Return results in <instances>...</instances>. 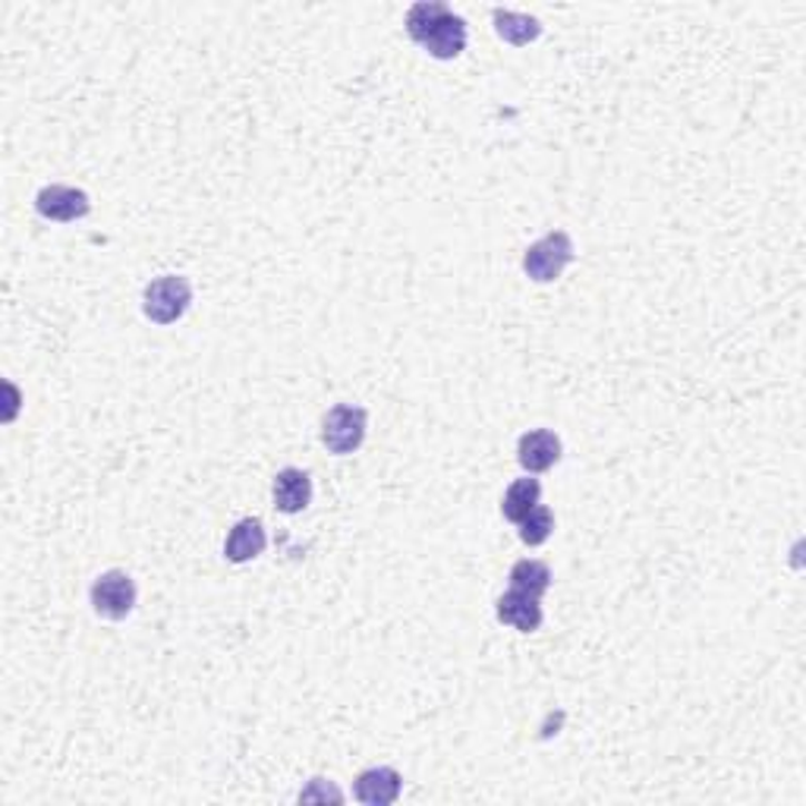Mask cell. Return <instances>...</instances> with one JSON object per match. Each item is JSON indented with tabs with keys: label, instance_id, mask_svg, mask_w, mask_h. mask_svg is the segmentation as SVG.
I'll return each mask as SVG.
<instances>
[{
	"label": "cell",
	"instance_id": "obj_1",
	"mask_svg": "<svg viewBox=\"0 0 806 806\" xmlns=\"http://www.w3.org/2000/svg\"><path fill=\"white\" fill-rule=\"evenodd\" d=\"M193 303V284L180 275L155 277L142 294V312L155 325H174L180 322Z\"/></svg>",
	"mask_w": 806,
	"mask_h": 806
},
{
	"label": "cell",
	"instance_id": "obj_2",
	"mask_svg": "<svg viewBox=\"0 0 806 806\" xmlns=\"http://www.w3.org/2000/svg\"><path fill=\"white\" fill-rule=\"evenodd\" d=\"M570 262H573V239L564 230H551V234L535 239L527 249L523 272L535 284H551V281H558V277L564 275V268H568Z\"/></svg>",
	"mask_w": 806,
	"mask_h": 806
},
{
	"label": "cell",
	"instance_id": "obj_3",
	"mask_svg": "<svg viewBox=\"0 0 806 806\" xmlns=\"http://www.w3.org/2000/svg\"><path fill=\"white\" fill-rule=\"evenodd\" d=\"M366 425L368 413L356 403H337L334 410H328V416L322 422V441L331 454H353L360 451V444L366 441Z\"/></svg>",
	"mask_w": 806,
	"mask_h": 806
},
{
	"label": "cell",
	"instance_id": "obj_4",
	"mask_svg": "<svg viewBox=\"0 0 806 806\" xmlns=\"http://www.w3.org/2000/svg\"><path fill=\"white\" fill-rule=\"evenodd\" d=\"M92 608L105 621H124L136 608V583L124 570H108L92 583Z\"/></svg>",
	"mask_w": 806,
	"mask_h": 806
},
{
	"label": "cell",
	"instance_id": "obj_5",
	"mask_svg": "<svg viewBox=\"0 0 806 806\" xmlns=\"http://www.w3.org/2000/svg\"><path fill=\"white\" fill-rule=\"evenodd\" d=\"M36 208L41 218L57 224H73L92 212V202L76 186H45L36 196Z\"/></svg>",
	"mask_w": 806,
	"mask_h": 806
},
{
	"label": "cell",
	"instance_id": "obj_6",
	"mask_svg": "<svg viewBox=\"0 0 806 806\" xmlns=\"http://www.w3.org/2000/svg\"><path fill=\"white\" fill-rule=\"evenodd\" d=\"M420 48H425V55L435 57V60H454L466 51V22L454 17L451 10H444L432 29L422 36Z\"/></svg>",
	"mask_w": 806,
	"mask_h": 806
},
{
	"label": "cell",
	"instance_id": "obj_7",
	"mask_svg": "<svg viewBox=\"0 0 806 806\" xmlns=\"http://www.w3.org/2000/svg\"><path fill=\"white\" fill-rule=\"evenodd\" d=\"M401 771L391 769V766H375V769L360 771V775H356V785H353L356 800L366 806H391L401 797Z\"/></svg>",
	"mask_w": 806,
	"mask_h": 806
},
{
	"label": "cell",
	"instance_id": "obj_8",
	"mask_svg": "<svg viewBox=\"0 0 806 806\" xmlns=\"http://www.w3.org/2000/svg\"><path fill=\"white\" fill-rule=\"evenodd\" d=\"M517 460L527 473H545L561 460V439L551 429L527 432L517 444Z\"/></svg>",
	"mask_w": 806,
	"mask_h": 806
},
{
	"label": "cell",
	"instance_id": "obj_9",
	"mask_svg": "<svg viewBox=\"0 0 806 806\" xmlns=\"http://www.w3.org/2000/svg\"><path fill=\"white\" fill-rule=\"evenodd\" d=\"M495 611L498 621L520 630V633H535L542 627V604L535 596H527V592H517V589L504 592L498 599Z\"/></svg>",
	"mask_w": 806,
	"mask_h": 806
},
{
	"label": "cell",
	"instance_id": "obj_10",
	"mask_svg": "<svg viewBox=\"0 0 806 806\" xmlns=\"http://www.w3.org/2000/svg\"><path fill=\"white\" fill-rule=\"evenodd\" d=\"M272 498H275V508L281 513H303L312 501L309 473H303L296 466L281 470L275 476V485H272Z\"/></svg>",
	"mask_w": 806,
	"mask_h": 806
},
{
	"label": "cell",
	"instance_id": "obj_11",
	"mask_svg": "<svg viewBox=\"0 0 806 806\" xmlns=\"http://www.w3.org/2000/svg\"><path fill=\"white\" fill-rule=\"evenodd\" d=\"M265 545H268V535H265L262 520L246 517V520H239L237 527L230 530V535H227V542H224V558H227L230 564H246V561L258 558V554L265 551Z\"/></svg>",
	"mask_w": 806,
	"mask_h": 806
},
{
	"label": "cell",
	"instance_id": "obj_12",
	"mask_svg": "<svg viewBox=\"0 0 806 806\" xmlns=\"http://www.w3.org/2000/svg\"><path fill=\"white\" fill-rule=\"evenodd\" d=\"M542 498V485L539 479H517L511 489L504 492V501H501V513L511 520V523H520L527 513L539 504Z\"/></svg>",
	"mask_w": 806,
	"mask_h": 806
},
{
	"label": "cell",
	"instance_id": "obj_13",
	"mask_svg": "<svg viewBox=\"0 0 806 806\" xmlns=\"http://www.w3.org/2000/svg\"><path fill=\"white\" fill-rule=\"evenodd\" d=\"M495 32L504 41H511L517 48L530 45L535 38L542 36V26L539 19L527 17V13H508V10H495Z\"/></svg>",
	"mask_w": 806,
	"mask_h": 806
},
{
	"label": "cell",
	"instance_id": "obj_14",
	"mask_svg": "<svg viewBox=\"0 0 806 806\" xmlns=\"http://www.w3.org/2000/svg\"><path fill=\"white\" fill-rule=\"evenodd\" d=\"M551 587V570L549 564H542V561H517L511 568V589L517 592H527V596H535V599H542Z\"/></svg>",
	"mask_w": 806,
	"mask_h": 806
},
{
	"label": "cell",
	"instance_id": "obj_15",
	"mask_svg": "<svg viewBox=\"0 0 806 806\" xmlns=\"http://www.w3.org/2000/svg\"><path fill=\"white\" fill-rule=\"evenodd\" d=\"M517 527H520V539L527 545H542V542H549V535L554 532V513L545 504H535Z\"/></svg>",
	"mask_w": 806,
	"mask_h": 806
},
{
	"label": "cell",
	"instance_id": "obj_16",
	"mask_svg": "<svg viewBox=\"0 0 806 806\" xmlns=\"http://www.w3.org/2000/svg\"><path fill=\"white\" fill-rule=\"evenodd\" d=\"M444 10H448V3H439V0H422L416 7H410V13H406V36L420 45L422 36L432 29V22H435Z\"/></svg>",
	"mask_w": 806,
	"mask_h": 806
},
{
	"label": "cell",
	"instance_id": "obj_17",
	"mask_svg": "<svg viewBox=\"0 0 806 806\" xmlns=\"http://www.w3.org/2000/svg\"><path fill=\"white\" fill-rule=\"evenodd\" d=\"M299 800H344V794H341L337 788H331V785L325 788V782H322V778H315V782H312V788L299 794Z\"/></svg>",
	"mask_w": 806,
	"mask_h": 806
}]
</instances>
